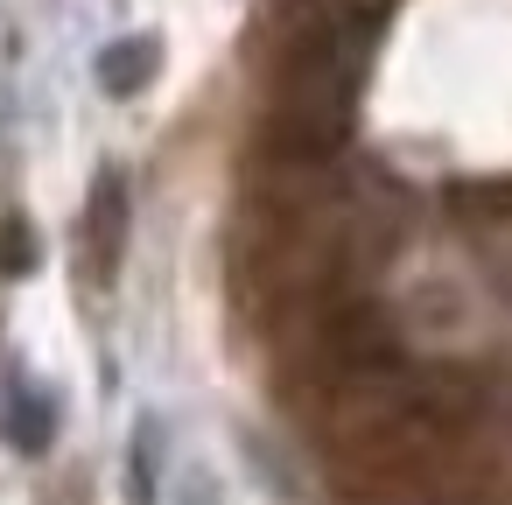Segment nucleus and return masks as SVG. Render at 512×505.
Here are the masks:
<instances>
[{"mask_svg":"<svg viewBox=\"0 0 512 505\" xmlns=\"http://www.w3.org/2000/svg\"><path fill=\"white\" fill-rule=\"evenodd\" d=\"M365 57H372V15H358V8H344L302 36V50L281 71V92H274V141L295 162H323L344 148L351 106L365 85Z\"/></svg>","mask_w":512,"mask_h":505,"instance_id":"nucleus-1","label":"nucleus"},{"mask_svg":"<svg viewBox=\"0 0 512 505\" xmlns=\"http://www.w3.org/2000/svg\"><path fill=\"white\" fill-rule=\"evenodd\" d=\"M78 260L92 288H113L120 260H127V176L99 169L92 197H85V232H78Z\"/></svg>","mask_w":512,"mask_h":505,"instance_id":"nucleus-2","label":"nucleus"},{"mask_svg":"<svg viewBox=\"0 0 512 505\" xmlns=\"http://www.w3.org/2000/svg\"><path fill=\"white\" fill-rule=\"evenodd\" d=\"M155 71H162V43H155V36H120V43L99 50V92H106V99L148 92Z\"/></svg>","mask_w":512,"mask_h":505,"instance_id":"nucleus-3","label":"nucleus"},{"mask_svg":"<svg viewBox=\"0 0 512 505\" xmlns=\"http://www.w3.org/2000/svg\"><path fill=\"white\" fill-rule=\"evenodd\" d=\"M0 435H8L22 456H43L50 435H57V400H50L43 386H22V393L8 400V414H0Z\"/></svg>","mask_w":512,"mask_h":505,"instance_id":"nucleus-4","label":"nucleus"},{"mask_svg":"<svg viewBox=\"0 0 512 505\" xmlns=\"http://www.w3.org/2000/svg\"><path fill=\"white\" fill-rule=\"evenodd\" d=\"M155 477H162V428L141 421L127 449V505H155Z\"/></svg>","mask_w":512,"mask_h":505,"instance_id":"nucleus-5","label":"nucleus"},{"mask_svg":"<svg viewBox=\"0 0 512 505\" xmlns=\"http://www.w3.org/2000/svg\"><path fill=\"white\" fill-rule=\"evenodd\" d=\"M29 267H36V232L22 218H8L0 225V274H29Z\"/></svg>","mask_w":512,"mask_h":505,"instance_id":"nucleus-6","label":"nucleus"},{"mask_svg":"<svg viewBox=\"0 0 512 505\" xmlns=\"http://www.w3.org/2000/svg\"><path fill=\"white\" fill-rule=\"evenodd\" d=\"M190 505H211V484H197V491H190Z\"/></svg>","mask_w":512,"mask_h":505,"instance_id":"nucleus-7","label":"nucleus"}]
</instances>
